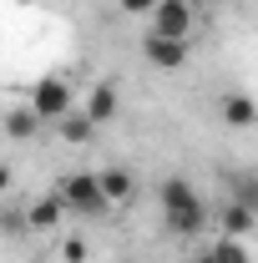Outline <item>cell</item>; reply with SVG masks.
Masks as SVG:
<instances>
[{
  "label": "cell",
  "mask_w": 258,
  "mask_h": 263,
  "mask_svg": "<svg viewBox=\"0 0 258 263\" xmlns=\"http://www.w3.org/2000/svg\"><path fill=\"white\" fill-rule=\"evenodd\" d=\"M223 122L233 132H248L258 122V101L248 97V91H228V97H223Z\"/></svg>",
  "instance_id": "obj_8"
},
{
  "label": "cell",
  "mask_w": 258,
  "mask_h": 263,
  "mask_svg": "<svg viewBox=\"0 0 258 263\" xmlns=\"http://www.w3.org/2000/svg\"><path fill=\"white\" fill-rule=\"evenodd\" d=\"M35 127H41V117H35L31 106H15V111H5V137L26 142V137H35Z\"/></svg>",
  "instance_id": "obj_14"
},
{
  "label": "cell",
  "mask_w": 258,
  "mask_h": 263,
  "mask_svg": "<svg viewBox=\"0 0 258 263\" xmlns=\"http://www.w3.org/2000/svg\"><path fill=\"white\" fill-rule=\"evenodd\" d=\"M86 258H91L86 238H66V243H61V263H86Z\"/></svg>",
  "instance_id": "obj_16"
},
{
  "label": "cell",
  "mask_w": 258,
  "mask_h": 263,
  "mask_svg": "<svg viewBox=\"0 0 258 263\" xmlns=\"http://www.w3.org/2000/svg\"><path fill=\"white\" fill-rule=\"evenodd\" d=\"M193 26H197L193 0H157V10H152V31H157V35H177V41H193Z\"/></svg>",
  "instance_id": "obj_4"
},
{
  "label": "cell",
  "mask_w": 258,
  "mask_h": 263,
  "mask_svg": "<svg viewBox=\"0 0 258 263\" xmlns=\"http://www.w3.org/2000/svg\"><path fill=\"white\" fill-rule=\"evenodd\" d=\"M223 182H228V197H233V202H243V208H253V213H258V172H253V167L223 172Z\"/></svg>",
  "instance_id": "obj_11"
},
{
  "label": "cell",
  "mask_w": 258,
  "mask_h": 263,
  "mask_svg": "<svg viewBox=\"0 0 258 263\" xmlns=\"http://www.w3.org/2000/svg\"><path fill=\"white\" fill-rule=\"evenodd\" d=\"M97 187H101V197H106V208H122V202L137 197V177H132L127 167H101Z\"/></svg>",
  "instance_id": "obj_6"
},
{
  "label": "cell",
  "mask_w": 258,
  "mask_h": 263,
  "mask_svg": "<svg viewBox=\"0 0 258 263\" xmlns=\"http://www.w3.org/2000/svg\"><path fill=\"white\" fill-rule=\"evenodd\" d=\"M0 233H5V238H21V233H31V223H26V208H0Z\"/></svg>",
  "instance_id": "obj_15"
},
{
  "label": "cell",
  "mask_w": 258,
  "mask_h": 263,
  "mask_svg": "<svg viewBox=\"0 0 258 263\" xmlns=\"http://www.w3.org/2000/svg\"><path fill=\"white\" fill-rule=\"evenodd\" d=\"M142 56L157 66V71H177V66H188V56H193V41H177V35H157V31H147V41H142Z\"/></svg>",
  "instance_id": "obj_5"
},
{
  "label": "cell",
  "mask_w": 258,
  "mask_h": 263,
  "mask_svg": "<svg viewBox=\"0 0 258 263\" xmlns=\"http://www.w3.org/2000/svg\"><path fill=\"white\" fill-rule=\"evenodd\" d=\"M157 197H162V218H167V228H172V233L193 238V233L208 228V202H202V193H197L188 177H167Z\"/></svg>",
  "instance_id": "obj_1"
},
{
  "label": "cell",
  "mask_w": 258,
  "mask_h": 263,
  "mask_svg": "<svg viewBox=\"0 0 258 263\" xmlns=\"http://www.w3.org/2000/svg\"><path fill=\"white\" fill-rule=\"evenodd\" d=\"M61 218H66V208H61V197H56V193L35 197L31 208H26V223H31V233H51Z\"/></svg>",
  "instance_id": "obj_9"
},
{
  "label": "cell",
  "mask_w": 258,
  "mask_h": 263,
  "mask_svg": "<svg viewBox=\"0 0 258 263\" xmlns=\"http://www.w3.org/2000/svg\"><path fill=\"white\" fill-rule=\"evenodd\" d=\"M91 137H97V122H91L86 111H66L61 117V142L66 147H86Z\"/></svg>",
  "instance_id": "obj_12"
},
{
  "label": "cell",
  "mask_w": 258,
  "mask_h": 263,
  "mask_svg": "<svg viewBox=\"0 0 258 263\" xmlns=\"http://www.w3.org/2000/svg\"><path fill=\"white\" fill-rule=\"evenodd\" d=\"M117 10H122V15H152L157 0H117Z\"/></svg>",
  "instance_id": "obj_17"
},
{
  "label": "cell",
  "mask_w": 258,
  "mask_h": 263,
  "mask_svg": "<svg viewBox=\"0 0 258 263\" xmlns=\"http://www.w3.org/2000/svg\"><path fill=\"white\" fill-rule=\"evenodd\" d=\"M253 223H258V213H253V208H243V202H233V197H228V208L218 213L223 238H248V233H253Z\"/></svg>",
  "instance_id": "obj_10"
},
{
  "label": "cell",
  "mask_w": 258,
  "mask_h": 263,
  "mask_svg": "<svg viewBox=\"0 0 258 263\" xmlns=\"http://www.w3.org/2000/svg\"><path fill=\"white\" fill-rule=\"evenodd\" d=\"M56 197H61L66 213H76V218H101L106 213V197L97 187V172H66L61 182H56Z\"/></svg>",
  "instance_id": "obj_2"
},
{
  "label": "cell",
  "mask_w": 258,
  "mask_h": 263,
  "mask_svg": "<svg viewBox=\"0 0 258 263\" xmlns=\"http://www.w3.org/2000/svg\"><path fill=\"white\" fill-rule=\"evenodd\" d=\"M10 177H15V172H10V162H0V193L10 187Z\"/></svg>",
  "instance_id": "obj_18"
},
{
  "label": "cell",
  "mask_w": 258,
  "mask_h": 263,
  "mask_svg": "<svg viewBox=\"0 0 258 263\" xmlns=\"http://www.w3.org/2000/svg\"><path fill=\"white\" fill-rule=\"evenodd\" d=\"M81 111H86L97 127H106V122L122 111V97H117V86H112V81H97V86L86 91V106H81Z\"/></svg>",
  "instance_id": "obj_7"
},
{
  "label": "cell",
  "mask_w": 258,
  "mask_h": 263,
  "mask_svg": "<svg viewBox=\"0 0 258 263\" xmlns=\"http://www.w3.org/2000/svg\"><path fill=\"white\" fill-rule=\"evenodd\" d=\"M26 106H31L41 122H61L66 111H71V86H66L61 76H41L31 86V101Z\"/></svg>",
  "instance_id": "obj_3"
},
{
  "label": "cell",
  "mask_w": 258,
  "mask_h": 263,
  "mask_svg": "<svg viewBox=\"0 0 258 263\" xmlns=\"http://www.w3.org/2000/svg\"><path fill=\"white\" fill-rule=\"evenodd\" d=\"M197 263H253V258H248L243 238H218V243H213V248H208Z\"/></svg>",
  "instance_id": "obj_13"
}]
</instances>
